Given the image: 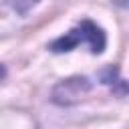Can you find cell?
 Listing matches in <instances>:
<instances>
[{"label":"cell","mask_w":129,"mask_h":129,"mask_svg":"<svg viewBox=\"0 0 129 129\" xmlns=\"http://www.w3.org/2000/svg\"><path fill=\"white\" fill-rule=\"evenodd\" d=\"M79 44H89L93 54H101L105 50V44H107L105 30L101 26H97L93 20H83L75 28L64 32L62 36L54 38L48 44V48L52 52H69V50H73Z\"/></svg>","instance_id":"obj_1"},{"label":"cell","mask_w":129,"mask_h":129,"mask_svg":"<svg viewBox=\"0 0 129 129\" xmlns=\"http://www.w3.org/2000/svg\"><path fill=\"white\" fill-rule=\"evenodd\" d=\"M89 91H91V81L87 77H71V79L60 81L52 89V103H56V105H75Z\"/></svg>","instance_id":"obj_2"},{"label":"cell","mask_w":129,"mask_h":129,"mask_svg":"<svg viewBox=\"0 0 129 129\" xmlns=\"http://www.w3.org/2000/svg\"><path fill=\"white\" fill-rule=\"evenodd\" d=\"M4 77H6V67H4L2 62H0V83L4 81Z\"/></svg>","instance_id":"obj_4"},{"label":"cell","mask_w":129,"mask_h":129,"mask_svg":"<svg viewBox=\"0 0 129 129\" xmlns=\"http://www.w3.org/2000/svg\"><path fill=\"white\" fill-rule=\"evenodd\" d=\"M8 4H10L18 14L24 16V14H28V12L38 4V0H8Z\"/></svg>","instance_id":"obj_3"}]
</instances>
